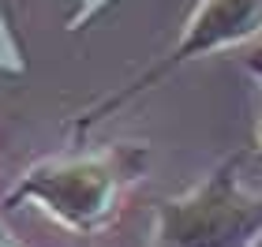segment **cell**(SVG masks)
Wrapping results in <instances>:
<instances>
[{
  "label": "cell",
  "mask_w": 262,
  "mask_h": 247,
  "mask_svg": "<svg viewBox=\"0 0 262 247\" xmlns=\"http://www.w3.org/2000/svg\"><path fill=\"white\" fill-rule=\"evenodd\" d=\"M240 158L225 161L187 198L165 203L161 236L169 247H240L262 229V198H247L236 180Z\"/></svg>",
  "instance_id": "obj_1"
},
{
  "label": "cell",
  "mask_w": 262,
  "mask_h": 247,
  "mask_svg": "<svg viewBox=\"0 0 262 247\" xmlns=\"http://www.w3.org/2000/svg\"><path fill=\"white\" fill-rule=\"evenodd\" d=\"M258 30H262V0H202V4L195 8V15L187 19L180 41L172 45V53L165 56L161 64H154L146 75H139L131 86H124L120 94H113L109 101H101L94 113H82L79 116V127L86 131V127H94L98 120H105L116 105H124V101L135 98V94L150 90L154 82H158L161 75H169L172 68L195 60V56L229 49V45H236V41H247Z\"/></svg>",
  "instance_id": "obj_2"
},
{
  "label": "cell",
  "mask_w": 262,
  "mask_h": 247,
  "mask_svg": "<svg viewBox=\"0 0 262 247\" xmlns=\"http://www.w3.org/2000/svg\"><path fill=\"white\" fill-rule=\"evenodd\" d=\"M251 72L262 79V53H255V56H251ZM258 154H262V124H258Z\"/></svg>",
  "instance_id": "obj_3"
},
{
  "label": "cell",
  "mask_w": 262,
  "mask_h": 247,
  "mask_svg": "<svg viewBox=\"0 0 262 247\" xmlns=\"http://www.w3.org/2000/svg\"><path fill=\"white\" fill-rule=\"evenodd\" d=\"M258 53H262V49H258Z\"/></svg>",
  "instance_id": "obj_4"
}]
</instances>
